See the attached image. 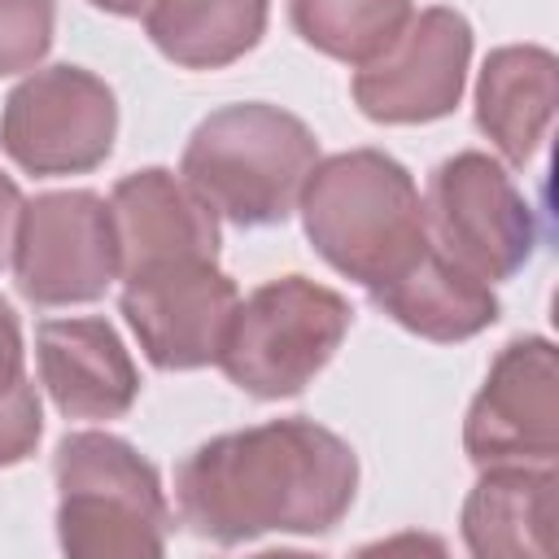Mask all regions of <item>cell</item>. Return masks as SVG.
Wrapping results in <instances>:
<instances>
[{
    "label": "cell",
    "mask_w": 559,
    "mask_h": 559,
    "mask_svg": "<svg viewBox=\"0 0 559 559\" xmlns=\"http://www.w3.org/2000/svg\"><path fill=\"white\" fill-rule=\"evenodd\" d=\"M354 489V450L301 415L210 437L175 472L179 520L214 546H240L266 533H332Z\"/></svg>",
    "instance_id": "1"
},
{
    "label": "cell",
    "mask_w": 559,
    "mask_h": 559,
    "mask_svg": "<svg viewBox=\"0 0 559 559\" xmlns=\"http://www.w3.org/2000/svg\"><path fill=\"white\" fill-rule=\"evenodd\" d=\"M297 205L314 253L362 288L384 284L428 249L424 197L411 170L380 148L314 162Z\"/></svg>",
    "instance_id": "2"
},
{
    "label": "cell",
    "mask_w": 559,
    "mask_h": 559,
    "mask_svg": "<svg viewBox=\"0 0 559 559\" xmlns=\"http://www.w3.org/2000/svg\"><path fill=\"white\" fill-rule=\"evenodd\" d=\"M314 162L319 140L297 114L245 100L210 114L192 131L179 175L227 223L271 227L293 214Z\"/></svg>",
    "instance_id": "3"
},
{
    "label": "cell",
    "mask_w": 559,
    "mask_h": 559,
    "mask_svg": "<svg viewBox=\"0 0 559 559\" xmlns=\"http://www.w3.org/2000/svg\"><path fill=\"white\" fill-rule=\"evenodd\" d=\"M57 537L70 559H157L170 507L157 467L114 432H70L52 454Z\"/></svg>",
    "instance_id": "4"
},
{
    "label": "cell",
    "mask_w": 559,
    "mask_h": 559,
    "mask_svg": "<svg viewBox=\"0 0 559 559\" xmlns=\"http://www.w3.org/2000/svg\"><path fill=\"white\" fill-rule=\"evenodd\" d=\"M349 323L354 306L336 288L306 275H280L236 301L218 367L249 397H297L332 362Z\"/></svg>",
    "instance_id": "5"
},
{
    "label": "cell",
    "mask_w": 559,
    "mask_h": 559,
    "mask_svg": "<svg viewBox=\"0 0 559 559\" xmlns=\"http://www.w3.org/2000/svg\"><path fill=\"white\" fill-rule=\"evenodd\" d=\"M428 240L485 284L511 280L537 245V218L511 175L467 148L445 157L424 192Z\"/></svg>",
    "instance_id": "6"
},
{
    "label": "cell",
    "mask_w": 559,
    "mask_h": 559,
    "mask_svg": "<svg viewBox=\"0 0 559 559\" xmlns=\"http://www.w3.org/2000/svg\"><path fill=\"white\" fill-rule=\"evenodd\" d=\"M9 258L17 293L35 306L96 301L122 271L109 201L87 188L22 201Z\"/></svg>",
    "instance_id": "7"
},
{
    "label": "cell",
    "mask_w": 559,
    "mask_h": 559,
    "mask_svg": "<svg viewBox=\"0 0 559 559\" xmlns=\"http://www.w3.org/2000/svg\"><path fill=\"white\" fill-rule=\"evenodd\" d=\"M118 135V100L83 66H44L26 74L0 114V148L26 175L96 170Z\"/></svg>",
    "instance_id": "8"
},
{
    "label": "cell",
    "mask_w": 559,
    "mask_h": 559,
    "mask_svg": "<svg viewBox=\"0 0 559 559\" xmlns=\"http://www.w3.org/2000/svg\"><path fill=\"white\" fill-rule=\"evenodd\" d=\"M236 284L214 258H175L122 275V314L157 371H197L218 362L236 314Z\"/></svg>",
    "instance_id": "9"
},
{
    "label": "cell",
    "mask_w": 559,
    "mask_h": 559,
    "mask_svg": "<svg viewBox=\"0 0 559 559\" xmlns=\"http://www.w3.org/2000/svg\"><path fill=\"white\" fill-rule=\"evenodd\" d=\"M472 61V26L463 13L432 4L406 22V31L367 66H358L349 92L371 122H437L454 114Z\"/></svg>",
    "instance_id": "10"
},
{
    "label": "cell",
    "mask_w": 559,
    "mask_h": 559,
    "mask_svg": "<svg viewBox=\"0 0 559 559\" xmlns=\"http://www.w3.org/2000/svg\"><path fill=\"white\" fill-rule=\"evenodd\" d=\"M463 450L476 467L555 463L559 454V371L546 336L502 345L463 419Z\"/></svg>",
    "instance_id": "11"
},
{
    "label": "cell",
    "mask_w": 559,
    "mask_h": 559,
    "mask_svg": "<svg viewBox=\"0 0 559 559\" xmlns=\"http://www.w3.org/2000/svg\"><path fill=\"white\" fill-rule=\"evenodd\" d=\"M35 358L39 380L66 419H118L140 393V371L122 336L96 314L44 319L35 328Z\"/></svg>",
    "instance_id": "12"
},
{
    "label": "cell",
    "mask_w": 559,
    "mask_h": 559,
    "mask_svg": "<svg viewBox=\"0 0 559 559\" xmlns=\"http://www.w3.org/2000/svg\"><path fill=\"white\" fill-rule=\"evenodd\" d=\"M109 214L122 275L175 258H218V214L170 170L144 166L114 183Z\"/></svg>",
    "instance_id": "13"
},
{
    "label": "cell",
    "mask_w": 559,
    "mask_h": 559,
    "mask_svg": "<svg viewBox=\"0 0 559 559\" xmlns=\"http://www.w3.org/2000/svg\"><path fill=\"white\" fill-rule=\"evenodd\" d=\"M555 463L485 467L463 502V542L480 559H550L555 555Z\"/></svg>",
    "instance_id": "14"
},
{
    "label": "cell",
    "mask_w": 559,
    "mask_h": 559,
    "mask_svg": "<svg viewBox=\"0 0 559 559\" xmlns=\"http://www.w3.org/2000/svg\"><path fill=\"white\" fill-rule=\"evenodd\" d=\"M367 297L376 310H384L406 332H415L424 341H445V345L467 341L498 319L493 288L485 280H476L472 271H463L454 258H445L432 240L411 266H402L384 284L367 288Z\"/></svg>",
    "instance_id": "15"
},
{
    "label": "cell",
    "mask_w": 559,
    "mask_h": 559,
    "mask_svg": "<svg viewBox=\"0 0 559 559\" xmlns=\"http://www.w3.org/2000/svg\"><path fill=\"white\" fill-rule=\"evenodd\" d=\"M559 100V61L537 44L493 48L476 79V127L493 140V148L524 166L550 131Z\"/></svg>",
    "instance_id": "16"
},
{
    "label": "cell",
    "mask_w": 559,
    "mask_h": 559,
    "mask_svg": "<svg viewBox=\"0 0 559 559\" xmlns=\"http://www.w3.org/2000/svg\"><path fill=\"white\" fill-rule=\"evenodd\" d=\"M271 0H148L144 31L183 70H223L258 48Z\"/></svg>",
    "instance_id": "17"
},
{
    "label": "cell",
    "mask_w": 559,
    "mask_h": 559,
    "mask_svg": "<svg viewBox=\"0 0 559 559\" xmlns=\"http://www.w3.org/2000/svg\"><path fill=\"white\" fill-rule=\"evenodd\" d=\"M415 17V0H288L293 31L345 66L376 61Z\"/></svg>",
    "instance_id": "18"
},
{
    "label": "cell",
    "mask_w": 559,
    "mask_h": 559,
    "mask_svg": "<svg viewBox=\"0 0 559 559\" xmlns=\"http://www.w3.org/2000/svg\"><path fill=\"white\" fill-rule=\"evenodd\" d=\"M52 0H0V74H22L52 48Z\"/></svg>",
    "instance_id": "19"
},
{
    "label": "cell",
    "mask_w": 559,
    "mask_h": 559,
    "mask_svg": "<svg viewBox=\"0 0 559 559\" xmlns=\"http://www.w3.org/2000/svg\"><path fill=\"white\" fill-rule=\"evenodd\" d=\"M39 432H44L39 393H35V384L26 380L13 397L0 402V467H13V463H22V459H31L35 445H39Z\"/></svg>",
    "instance_id": "20"
},
{
    "label": "cell",
    "mask_w": 559,
    "mask_h": 559,
    "mask_svg": "<svg viewBox=\"0 0 559 559\" xmlns=\"http://www.w3.org/2000/svg\"><path fill=\"white\" fill-rule=\"evenodd\" d=\"M26 384V349H22V323L13 306L0 297V402L13 397Z\"/></svg>",
    "instance_id": "21"
},
{
    "label": "cell",
    "mask_w": 559,
    "mask_h": 559,
    "mask_svg": "<svg viewBox=\"0 0 559 559\" xmlns=\"http://www.w3.org/2000/svg\"><path fill=\"white\" fill-rule=\"evenodd\" d=\"M17 214H22V192H17V183L0 170V266H4L9 253H13V227H17Z\"/></svg>",
    "instance_id": "22"
},
{
    "label": "cell",
    "mask_w": 559,
    "mask_h": 559,
    "mask_svg": "<svg viewBox=\"0 0 559 559\" xmlns=\"http://www.w3.org/2000/svg\"><path fill=\"white\" fill-rule=\"evenodd\" d=\"M87 4H96L105 13H118V17H135V13L148 9V0H87Z\"/></svg>",
    "instance_id": "23"
}]
</instances>
